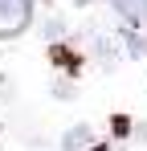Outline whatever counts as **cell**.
<instances>
[{
	"instance_id": "3",
	"label": "cell",
	"mask_w": 147,
	"mask_h": 151,
	"mask_svg": "<svg viewBox=\"0 0 147 151\" xmlns=\"http://www.w3.org/2000/svg\"><path fill=\"white\" fill-rule=\"evenodd\" d=\"M90 151H106V147H90Z\"/></svg>"
},
{
	"instance_id": "4",
	"label": "cell",
	"mask_w": 147,
	"mask_h": 151,
	"mask_svg": "<svg viewBox=\"0 0 147 151\" xmlns=\"http://www.w3.org/2000/svg\"><path fill=\"white\" fill-rule=\"evenodd\" d=\"M143 4H147V0H143Z\"/></svg>"
},
{
	"instance_id": "2",
	"label": "cell",
	"mask_w": 147,
	"mask_h": 151,
	"mask_svg": "<svg viewBox=\"0 0 147 151\" xmlns=\"http://www.w3.org/2000/svg\"><path fill=\"white\" fill-rule=\"evenodd\" d=\"M66 151H82V147H90V127H74V131H66Z\"/></svg>"
},
{
	"instance_id": "1",
	"label": "cell",
	"mask_w": 147,
	"mask_h": 151,
	"mask_svg": "<svg viewBox=\"0 0 147 151\" xmlns=\"http://www.w3.org/2000/svg\"><path fill=\"white\" fill-rule=\"evenodd\" d=\"M33 21V0H0V37H21Z\"/></svg>"
}]
</instances>
